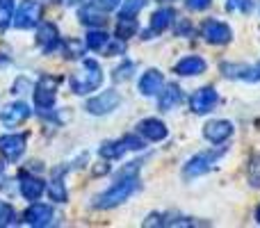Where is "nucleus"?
<instances>
[{
    "mask_svg": "<svg viewBox=\"0 0 260 228\" xmlns=\"http://www.w3.org/2000/svg\"><path fill=\"white\" fill-rule=\"evenodd\" d=\"M165 87V76L157 69H148L142 78H139V91L144 96H155L160 94V89Z\"/></svg>",
    "mask_w": 260,
    "mask_h": 228,
    "instance_id": "15",
    "label": "nucleus"
},
{
    "mask_svg": "<svg viewBox=\"0 0 260 228\" xmlns=\"http://www.w3.org/2000/svg\"><path fill=\"white\" fill-rule=\"evenodd\" d=\"M25 144H27V137L23 133L3 135V137H0V155L9 162H16L18 157L25 153Z\"/></svg>",
    "mask_w": 260,
    "mask_h": 228,
    "instance_id": "8",
    "label": "nucleus"
},
{
    "mask_svg": "<svg viewBox=\"0 0 260 228\" xmlns=\"http://www.w3.org/2000/svg\"><path fill=\"white\" fill-rule=\"evenodd\" d=\"M137 189H139L137 174H121V171H119L114 185L110 189H105V192L96 199L94 208H99V210H110V208H117V206H121L123 201H128V199L133 197Z\"/></svg>",
    "mask_w": 260,
    "mask_h": 228,
    "instance_id": "1",
    "label": "nucleus"
},
{
    "mask_svg": "<svg viewBox=\"0 0 260 228\" xmlns=\"http://www.w3.org/2000/svg\"><path fill=\"white\" fill-rule=\"evenodd\" d=\"M59 46H62V53L67 55L69 59H78L85 55V46L78 39H64V44H59Z\"/></svg>",
    "mask_w": 260,
    "mask_h": 228,
    "instance_id": "25",
    "label": "nucleus"
},
{
    "mask_svg": "<svg viewBox=\"0 0 260 228\" xmlns=\"http://www.w3.org/2000/svg\"><path fill=\"white\" fill-rule=\"evenodd\" d=\"M212 5V0H187V7L194 9V12H203Z\"/></svg>",
    "mask_w": 260,
    "mask_h": 228,
    "instance_id": "36",
    "label": "nucleus"
},
{
    "mask_svg": "<svg viewBox=\"0 0 260 228\" xmlns=\"http://www.w3.org/2000/svg\"><path fill=\"white\" fill-rule=\"evenodd\" d=\"M21 194L27 199V201H39L41 197H44L46 192V183L41 178H37V176H23L21 178Z\"/></svg>",
    "mask_w": 260,
    "mask_h": 228,
    "instance_id": "17",
    "label": "nucleus"
},
{
    "mask_svg": "<svg viewBox=\"0 0 260 228\" xmlns=\"http://www.w3.org/2000/svg\"><path fill=\"white\" fill-rule=\"evenodd\" d=\"M126 151L128 148H126V144L123 142H105V144H101L99 155L105 157V160H119Z\"/></svg>",
    "mask_w": 260,
    "mask_h": 228,
    "instance_id": "22",
    "label": "nucleus"
},
{
    "mask_svg": "<svg viewBox=\"0 0 260 228\" xmlns=\"http://www.w3.org/2000/svg\"><path fill=\"white\" fill-rule=\"evenodd\" d=\"M94 5L99 9H103V12H112V9H117L121 5V0H94Z\"/></svg>",
    "mask_w": 260,
    "mask_h": 228,
    "instance_id": "35",
    "label": "nucleus"
},
{
    "mask_svg": "<svg viewBox=\"0 0 260 228\" xmlns=\"http://www.w3.org/2000/svg\"><path fill=\"white\" fill-rule=\"evenodd\" d=\"M59 44H62V39H59V30L55 23H44V25H39V30H37V46H39L44 53H53Z\"/></svg>",
    "mask_w": 260,
    "mask_h": 228,
    "instance_id": "11",
    "label": "nucleus"
},
{
    "mask_svg": "<svg viewBox=\"0 0 260 228\" xmlns=\"http://www.w3.org/2000/svg\"><path fill=\"white\" fill-rule=\"evenodd\" d=\"M78 16H80V23H85V25H89V27H103L105 25L103 9H99L96 5L94 7H82Z\"/></svg>",
    "mask_w": 260,
    "mask_h": 228,
    "instance_id": "21",
    "label": "nucleus"
},
{
    "mask_svg": "<svg viewBox=\"0 0 260 228\" xmlns=\"http://www.w3.org/2000/svg\"><path fill=\"white\" fill-rule=\"evenodd\" d=\"M121 142L126 144L128 151H142V148H144V142H142L139 137H135V135H126V137H123Z\"/></svg>",
    "mask_w": 260,
    "mask_h": 228,
    "instance_id": "32",
    "label": "nucleus"
},
{
    "mask_svg": "<svg viewBox=\"0 0 260 228\" xmlns=\"http://www.w3.org/2000/svg\"><path fill=\"white\" fill-rule=\"evenodd\" d=\"M180 99H183L180 87L178 85H167L165 91L160 89V94H157V105H160L162 112H169V110H174L176 105L180 103Z\"/></svg>",
    "mask_w": 260,
    "mask_h": 228,
    "instance_id": "18",
    "label": "nucleus"
},
{
    "mask_svg": "<svg viewBox=\"0 0 260 228\" xmlns=\"http://www.w3.org/2000/svg\"><path fill=\"white\" fill-rule=\"evenodd\" d=\"M192 32H194L192 23H187L185 18H178V21H176V35L185 37V35H192Z\"/></svg>",
    "mask_w": 260,
    "mask_h": 228,
    "instance_id": "34",
    "label": "nucleus"
},
{
    "mask_svg": "<svg viewBox=\"0 0 260 228\" xmlns=\"http://www.w3.org/2000/svg\"><path fill=\"white\" fill-rule=\"evenodd\" d=\"M23 217H25V224H30L35 228L48 226L50 221H53V208L46 206V203H32Z\"/></svg>",
    "mask_w": 260,
    "mask_h": 228,
    "instance_id": "13",
    "label": "nucleus"
},
{
    "mask_svg": "<svg viewBox=\"0 0 260 228\" xmlns=\"http://www.w3.org/2000/svg\"><path fill=\"white\" fill-rule=\"evenodd\" d=\"M103 82V71H101V64L96 59H82V69L76 71L69 80L71 91L78 96H85L89 91H96Z\"/></svg>",
    "mask_w": 260,
    "mask_h": 228,
    "instance_id": "2",
    "label": "nucleus"
},
{
    "mask_svg": "<svg viewBox=\"0 0 260 228\" xmlns=\"http://www.w3.org/2000/svg\"><path fill=\"white\" fill-rule=\"evenodd\" d=\"M137 130H139V135H142V137L148 139V142H162V139H167V135H169L167 125L162 123L160 119H155V116L144 119L142 123L137 125Z\"/></svg>",
    "mask_w": 260,
    "mask_h": 228,
    "instance_id": "14",
    "label": "nucleus"
},
{
    "mask_svg": "<svg viewBox=\"0 0 260 228\" xmlns=\"http://www.w3.org/2000/svg\"><path fill=\"white\" fill-rule=\"evenodd\" d=\"M137 27H139V23H137V18H135V16H123V14H119V21H117V37H119L121 41L133 39V37L137 35Z\"/></svg>",
    "mask_w": 260,
    "mask_h": 228,
    "instance_id": "19",
    "label": "nucleus"
},
{
    "mask_svg": "<svg viewBox=\"0 0 260 228\" xmlns=\"http://www.w3.org/2000/svg\"><path fill=\"white\" fill-rule=\"evenodd\" d=\"M41 16H44V5L39 0H23L14 14V25L18 30H30V27L39 25Z\"/></svg>",
    "mask_w": 260,
    "mask_h": 228,
    "instance_id": "4",
    "label": "nucleus"
},
{
    "mask_svg": "<svg viewBox=\"0 0 260 228\" xmlns=\"http://www.w3.org/2000/svg\"><path fill=\"white\" fill-rule=\"evenodd\" d=\"M146 3L148 0H121L119 14H123V16H137V14L146 7Z\"/></svg>",
    "mask_w": 260,
    "mask_h": 228,
    "instance_id": "28",
    "label": "nucleus"
},
{
    "mask_svg": "<svg viewBox=\"0 0 260 228\" xmlns=\"http://www.w3.org/2000/svg\"><path fill=\"white\" fill-rule=\"evenodd\" d=\"M55 91H57V78L44 76L35 87V105L41 114L53 112L55 105Z\"/></svg>",
    "mask_w": 260,
    "mask_h": 228,
    "instance_id": "5",
    "label": "nucleus"
},
{
    "mask_svg": "<svg viewBox=\"0 0 260 228\" xmlns=\"http://www.w3.org/2000/svg\"><path fill=\"white\" fill-rule=\"evenodd\" d=\"M30 114H32L30 105L16 101V103L7 105L5 110H0V121H3L5 125H18V123H23L25 119H30Z\"/></svg>",
    "mask_w": 260,
    "mask_h": 228,
    "instance_id": "12",
    "label": "nucleus"
},
{
    "mask_svg": "<svg viewBox=\"0 0 260 228\" xmlns=\"http://www.w3.org/2000/svg\"><path fill=\"white\" fill-rule=\"evenodd\" d=\"M226 148H210V151H203V153H197L194 157H189L187 165L183 167V178L189 180V178H199V176L208 174L212 169L219 157H224Z\"/></svg>",
    "mask_w": 260,
    "mask_h": 228,
    "instance_id": "3",
    "label": "nucleus"
},
{
    "mask_svg": "<svg viewBox=\"0 0 260 228\" xmlns=\"http://www.w3.org/2000/svg\"><path fill=\"white\" fill-rule=\"evenodd\" d=\"M87 48H91V50H103L105 46L110 44V37H108V32L105 30H89L87 32Z\"/></svg>",
    "mask_w": 260,
    "mask_h": 228,
    "instance_id": "23",
    "label": "nucleus"
},
{
    "mask_svg": "<svg viewBox=\"0 0 260 228\" xmlns=\"http://www.w3.org/2000/svg\"><path fill=\"white\" fill-rule=\"evenodd\" d=\"M119 103H121V99H119V94L114 89H108V91H101L99 96H94V99L87 101V112L89 114H110L114 112V110L119 108Z\"/></svg>",
    "mask_w": 260,
    "mask_h": 228,
    "instance_id": "7",
    "label": "nucleus"
},
{
    "mask_svg": "<svg viewBox=\"0 0 260 228\" xmlns=\"http://www.w3.org/2000/svg\"><path fill=\"white\" fill-rule=\"evenodd\" d=\"M206 59L199 57V55H189V57H183L178 64L174 67V71L178 73V76H201V73H206Z\"/></svg>",
    "mask_w": 260,
    "mask_h": 228,
    "instance_id": "16",
    "label": "nucleus"
},
{
    "mask_svg": "<svg viewBox=\"0 0 260 228\" xmlns=\"http://www.w3.org/2000/svg\"><path fill=\"white\" fill-rule=\"evenodd\" d=\"M64 5H80V3H85V0H62Z\"/></svg>",
    "mask_w": 260,
    "mask_h": 228,
    "instance_id": "38",
    "label": "nucleus"
},
{
    "mask_svg": "<svg viewBox=\"0 0 260 228\" xmlns=\"http://www.w3.org/2000/svg\"><path fill=\"white\" fill-rule=\"evenodd\" d=\"M247 178H249V185L251 187H260V153L249 160V167H247Z\"/></svg>",
    "mask_w": 260,
    "mask_h": 228,
    "instance_id": "27",
    "label": "nucleus"
},
{
    "mask_svg": "<svg viewBox=\"0 0 260 228\" xmlns=\"http://www.w3.org/2000/svg\"><path fill=\"white\" fill-rule=\"evenodd\" d=\"M235 133L233 123L226 119H215V121H208L203 125V137L208 139L210 144H224L226 139H231Z\"/></svg>",
    "mask_w": 260,
    "mask_h": 228,
    "instance_id": "9",
    "label": "nucleus"
},
{
    "mask_svg": "<svg viewBox=\"0 0 260 228\" xmlns=\"http://www.w3.org/2000/svg\"><path fill=\"white\" fill-rule=\"evenodd\" d=\"M108 171H110V167H108V165H103V167H96L94 174H96V176H103V174H108Z\"/></svg>",
    "mask_w": 260,
    "mask_h": 228,
    "instance_id": "37",
    "label": "nucleus"
},
{
    "mask_svg": "<svg viewBox=\"0 0 260 228\" xmlns=\"http://www.w3.org/2000/svg\"><path fill=\"white\" fill-rule=\"evenodd\" d=\"M256 221L260 224V206H258V210H256Z\"/></svg>",
    "mask_w": 260,
    "mask_h": 228,
    "instance_id": "39",
    "label": "nucleus"
},
{
    "mask_svg": "<svg viewBox=\"0 0 260 228\" xmlns=\"http://www.w3.org/2000/svg\"><path fill=\"white\" fill-rule=\"evenodd\" d=\"M226 12L251 14L253 12V0H226Z\"/></svg>",
    "mask_w": 260,
    "mask_h": 228,
    "instance_id": "30",
    "label": "nucleus"
},
{
    "mask_svg": "<svg viewBox=\"0 0 260 228\" xmlns=\"http://www.w3.org/2000/svg\"><path fill=\"white\" fill-rule=\"evenodd\" d=\"M14 16V0H0V30H7Z\"/></svg>",
    "mask_w": 260,
    "mask_h": 228,
    "instance_id": "29",
    "label": "nucleus"
},
{
    "mask_svg": "<svg viewBox=\"0 0 260 228\" xmlns=\"http://www.w3.org/2000/svg\"><path fill=\"white\" fill-rule=\"evenodd\" d=\"M217 101H219V96H217L215 87H201V89H197L192 94V99H189V110H192L194 114H206L215 108Z\"/></svg>",
    "mask_w": 260,
    "mask_h": 228,
    "instance_id": "10",
    "label": "nucleus"
},
{
    "mask_svg": "<svg viewBox=\"0 0 260 228\" xmlns=\"http://www.w3.org/2000/svg\"><path fill=\"white\" fill-rule=\"evenodd\" d=\"M221 73L226 78H235V80H247L249 67L247 64H221Z\"/></svg>",
    "mask_w": 260,
    "mask_h": 228,
    "instance_id": "26",
    "label": "nucleus"
},
{
    "mask_svg": "<svg viewBox=\"0 0 260 228\" xmlns=\"http://www.w3.org/2000/svg\"><path fill=\"white\" fill-rule=\"evenodd\" d=\"M46 192H48V197H50V201H55V203H64L69 199V194H67V187H64V183L59 178H53L48 185H46Z\"/></svg>",
    "mask_w": 260,
    "mask_h": 228,
    "instance_id": "24",
    "label": "nucleus"
},
{
    "mask_svg": "<svg viewBox=\"0 0 260 228\" xmlns=\"http://www.w3.org/2000/svg\"><path fill=\"white\" fill-rule=\"evenodd\" d=\"M201 35L208 44H215V46L229 44V41L233 39V30H231V25L224 23V21H217V18H208V21L203 23Z\"/></svg>",
    "mask_w": 260,
    "mask_h": 228,
    "instance_id": "6",
    "label": "nucleus"
},
{
    "mask_svg": "<svg viewBox=\"0 0 260 228\" xmlns=\"http://www.w3.org/2000/svg\"><path fill=\"white\" fill-rule=\"evenodd\" d=\"M130 71H135V64L133 62H126L123 67H119L117 71H114V80H128Z\"/></svg>",
    "mask_w": 260,
    "mask_h": 228,
    "instance_id": "33",
    "label": "nucleus"
},
{
    "mask_svg": "<svg viewBox=\"0 0 260 228\" xmlns=\"http://www.w3.org/2000/svg\"><path fill=\"white\" fill-rule=\"evenodd\" d=\"M171 21H174V9H169V7L157 9L151 16V30L155 32V35H160V32H165L167 27L171 25Z\"/></svg>",
    "mask_w": 260,
    "mask_h": 228,
    "instance_id": "20",
    "label": "nucleus"
},
{
    "mask_svg": "<svg viewBox=\"0 0 260 228\" xmlns=\"http://www.w3.org/2000/svg\"><path fill=\"white\" fill-rule=\"evenodd\" d=\"M14 219H16V215H14V208L9 206V203L0 201V228H3V226H12Z\"/></svg>",
    "mask_w": 260,
    "mask_h": 228,
    "instance_id": "31",
    "label": "nucleus"
}]
</instances>
